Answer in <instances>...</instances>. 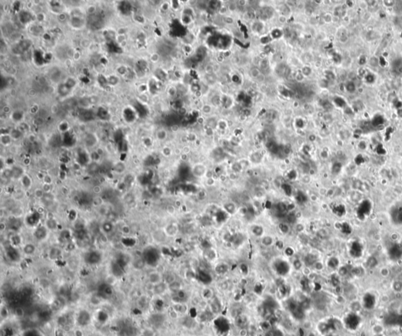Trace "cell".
<instances>
[{
    "label": "cell",
    "instance_id": "6da1fadb",
    "mask_svg": "<svg viewBox=\"0 0 402 336\" xmlns=\"http://www.w3.org/2000/svg\"><path fill=\"white\" fill-rule=\"evenodd\" d=\"M138 115L136 109L133 106H127L123 110V117L124 121L128 124H133L137 120Z\"/></svg>",
    "mask_w": 402,
    "mask_h": 336
},
{
    "label": "cell",
    "instance_id": "7a4b0ae2",
    "mask_svg": "<svg viewBox=\"0 0 402 336\" xmlns=\"http://www.w3.org/2000/svg\"><path fill=\"white\" fill-rule=\"evenodd\" d=\"M148 281L152 286L159 284L163 281V275L158 271H152L148 273Z\"/></svg>",
    "mask_w": 402,
    "mask_h": 336
},
{
    "label": "cell",
    "instance_id": "3957f363",
    "mask_svg": "<svg viewBox=\"0 0 402 336\" xmlns=\"http://www.w3.org/2000/svg\"><path fill=\"white\" fill-rule=\"evenodd\" d=\"M48 229L46 227L45 225L43 226H37L34 232V236L37 240L42 241L46 238L48 235Z\"/></svg>",
    "mask_w": 402,
    "mask_h": 336
},
{
    "label": "cell",
    "instance_id": "277c9868",
    "mask_svg": "<svg viewBox=\"0 0 402 336\" xmlns=\"http://www.w3.org/2000/svg\"><path fill=\"white\" fill-rule=\"evenodd\" d=\"M168 290V285L163 281L162 283L152 286V291L156 295H162Z\"/></svg>",
    "mask_w": 402,
    "mask_h": 336
},
{
    "label": "cell",
    "instance_id": "5b68a950",
    "mask_svg": "<svg viewBox=\"0 0 402 336\" xmlns=\"http://www.w3.org/2000/svg\"><path fill=\"white\" fill-rule=\"evenodd\" d=\"M163 231L167 236L173 237V236H175L179 232V227L175 224H168L165 226Z\"/></svg>",
    "mask_w": 402,
    "mask_h": 336
},
{
    "label": "cell",
    "instance_id": "8992f818",
    "mask_svg": "<svg viewBox=\"0 0 402 336\" xmlns=\"http://www.w3.org/2000/svg\"><path fill=\"white\" fill-rule=\"evenodd\" d=\"M44 225L48 229L49 231H54V230L57 229L58 222H57V220L54 217H48L47 219H46L45 224Z\"/></svg>",
    "mask_w": 402,
    "mask_h": 336
},
{
    "label": "cell",
    "instance_id": "52a82bcc",
    "mask_svg": "<svg viewBox=\"0 0 402 336\" xmlns=\"http://www.w3.org/2000/svg\"><path fill=\"white\" fill-rule=\"evenodd\" d=\"M33 54H34L33 58H34V61L36 63V65H42L43 64H45L46 54H44L43 52L41 51L40 49H36V50H35Z\"/></svg>",
    "mask_w": 402,
    "mask_h": 336
},
{
    "label": "cell",
    "instance_id": "ba28073f",
    "mask_svg": "<svg viewBox=\"0 0 402 336\" xmlns=\"http://www.w3.org/2000/svg\"><path fill=\"white\" fill-rule=\"evenodd\" d=\"M19 20L22 24H29L32 20V14L27 10H22L20 12Z\"/></svg>",
    "mask_w": 402,
    "mask_h": 336
},
{
    "label": "cell",
    "instance_id": "9c48e42d",
    "mask_svg": "<svg viewBox=\"0 0 402 336\" xmlns=\"http://www.w3.org/2000/svg\"><path fill=\"white\" fill-rule=\"evenodd\" d=\"M36 247L35 246L33 243H26V244L23 247V253L25 254V255L27 256H31V255H33L36 253Z\"/></svg>",
    "mask_w": 402,
    "mask_h": 336
},
{
    "label": "cell",
    "instance_id": "30bf717a",
    "mask_svg": "<svg viewBox=\"0 0 402 336\" xmlns=\"http://www.w3.org/2000/svg\"><path fill=\"white\" fill-rule=\"evenodd\" d=\"M21 182L23 188H25L26 190L30 189L31 187L32 186V179L28 175H24L21 178Z\"/></svg>",
    "mask_w": 402,
    "mask_h": 336
},
{
    "label": "cell",
    "instance_id": "8fae6325",
    "mask_svg": "<svg viewBox=\"0 0 402 336\" xmlns=\"http://www.w3.org/2000/svg\"><path fill=\"white\" fill-rule=\"evenodd\" d=\"M12 141H13V138L10 136V133L9 134H1V136H0V142L1 144L3 145V146H9L10 144H11Z\"/></svg>",
    "mask_w": 402,
    "mask_h": 336
},
{
    "label": "cell",
    "instance_id": "7c38bea8",
    "mask_svg": "<svg viewBox=\"0 0 402 336\" xmlns=\"http://www.w3.org/2000/svg\"><path fill=\"white\" fill-rule=\"evenodd\" d=\"M261 243L263 245L264 247H271L273 246L274 243H275V240H274V238L271 236H264L261 238Z\"/></svg>",
    "mask_w": 402,
    "mask_h": 336
},
{
    "label": "cell",
    "instance_id": "4fadbf2b",
    "mask_svg": "<svg viewBox=\"0 0 402 336\" xmlns=\"http://www.w3.org/2000/svg\"><path fill=\"white\" fill-rule=\"evenodd\" d=\"M251 232L257 237H262L264 234V229L260 225H254L251 227Z\"/></svg>",
    "mask_w": 402,
    "mask_h": 336
},
{
    "label": "cell",
    "instance_id": "5bb4252c",
    "mask_svg": "<svg viewBox=\"0 0 402 336\" xmlns=\"http://www.w3.org/2000/svg\"><path fill=\"white\" fill-rule=\"evenodd\" d=\"M125 170H126V166L122 161L115 163V165H114L113 167H112V171H113L115 173L118 174V175H121V174H123V172L125 171Z\"/></svg>",
    "mask_w": 402,
    "mask_h": 336
},
{
    "label": "cell",
    "instance_id": "9a60e30c",
    "mask_svg": "<svg viewBox=\"0 0 402 336\" xmlns=\"http://www.w3.org/2000/svg\"><path fill=\"white\" fill-rule=\"evenodd\" d=\"M182 283L178 280L174 281L173 283L168 284V290H171V292L173 293H177L178 291L182 290Z\"/></svg>",
    "mask_w": 402,
    "mask_h": 336
},
{
    "label": "cell",
    "instance_id": "2e32d148",
    "mask_svg": "<svg viewBox=\"0 0 402 336\" xmlns=\"http://www.w3.org/2000/svg\"><path fill=\"white\" fill-rule=\"evenodd\" d=\"M173 310L178 313H186L188 308L185 303H174Z\"/></svg>",
    "mask_w": 402,
    "mask_h": 336
},
{
    "label": "cell",
    "instance_id": "e0dca14e",
    "mask_svg": "<svg viewBox=\"0 0 402 336\" xmlns=\"http://www.w3.org/2000/svg\"><path fill=\"white\" fill-rule=\"evenodd\" d=\"M12 169V173H13V178H20L21 179L24 175H25L23 171V169L20 167H13Z\"/></svg>",
    "mask_w": 402,
    "mask_h": 336
},
{
    "label": "cell",
    "instance_id": "ac0fdd59",
    "mask_svg": "<svg viewBox=\"0 0 402 336\" xmlns=\"http://www.w3.org/2000/svg\"><path fill=\"white\" fill-rule=\"evenodd\" d=\"M71 24H72V25L74 27V28H76V29H79V28H80L81 26H83V20H82L80 17H79L78 16H75V17H72V20H71Z\"/></svg>",
    "mask_w": 402,
    "mask_h": 336
},
{
    "label": "cell",
    "instance_id": "d6986e66",
    "mask_svg": "<svg viewBox=\"0 0 402 336\" xmlns=\"http://www.w3.org/2000/svg\"><path fill=\"white\" fill-rule=\"evenodd\" d=\"M10 240L13 247H17L21 243V238L20 237V236L18 234H13V236H11V237H10Z\"/></svg>",
    "mask_w": 402,
    "mask_h": 336
},
{
    "label": "cell",
    "instance_id": "ffe728a7",
    "mask_svg": "<svg viewBox=\"0 0 402 336\" xmlns=\"http://www.w3.org/2000/svg\"><path fill=\"white\" fill-rule=\"evenodd\" d=\"M85 141L87 146L92 147L97 143V139H96V137H94V134H87V136L85 139Z\"/></svg>",
    "mask_w": 402,
    "mask_h": 336
},
{
    "label": "cell",
    "instance_id": "44dd1931",
    "mask_svg": "<svg viewBox=\"0 0 402 336\" xmlns=\"http://www.w3.org/2000/svg\"><path fill=\"white\" fill-rule=\"evenodd\" d=\"M175 280H177L176 277H175V274L172 273H168L166 274L165 276H163V281H164L167 285L173 283V282Z\"/></svg>",
    "mask_w": 402,
    "mask_h": 336
},
{
    "label": "cell",
    "instance_id": "7402d4cb",
    "mask_svg": "<svg viewBox=\"0 0 402 336\" xmlns=\"http://www.w3.org/2000/svg\"><path fill=\"white\" fill-rule=\"evenodd\" d=\"M278 229H279L280 232H281L284 235H286V234H288V232H290V227L287 223L285 222H281L280 223L279 226H278Z\"/></svg>",
    "mask_w": 402,
    "mask_h": 336
},
{
    "label": "cell",
    "instance_id": "603a6c76",
    "mask_svg": "<svg viewBox=\"0 0 402 336\" xmlns=\"http://www.w3.org/2000/svg\"><path fill=\"white\" fill-rule=\"evenodd\" d=\"M155 235H156V237H153L155 239L156 241L158 242H163L166 239V238L167 237V236L166 235V233L164 232V231H157L156 232H155Z\"/></svg>",
    "mask_w": 402,
    "mask_h": 336
},
{
    "label": "cell",
    "instance_id": "cb8c5ba5",
    "mask_svg": "<svg viewBox=\"0 0 402 336\" xmlns=\"http://www.w3.org/2000/svg\"><path fill=\"white\" fill-rule=\"evenodd\" d=\"M10 134L12 137V138H13V140H17V139H19L21 137L22 132H21L20 129H13L10 132Z\"/></svg>",
    "mask_w": 402,
    "mask_h": 336
},
{
    "label": "cell",
    "instance_id": "d4e9b609",
    "mask_svg": "<svg viewBox=\"0 0 402 336\" xmlns=\"http://www.w3.org/2000/svg\"><path fill=\"white\" fill-rule=\"evenodd\" d=\"M9 314H10V313H9L8 308L6 306L2 305L1 306V310H0V316L2 317V319H7L8 317H9Z\"/></svg>",
    "mask_w": 402,
    "mask_h": 336
},
{
    "label": "cell",
    "instance_id": "484cf974",
    "mask_svg": "<svg viewBox=\"0 0 402 336\" xmlns=\"http://www.w3.org/2000/svg\"><path fill=\"white\" fill-rule=\"evenodd\" d=\"M23 118V113L21 111L17 110L12 113V120L15 122H20Z\"/></svg>",
    "mask_w": 402,
    "mask_h": 336
},
{
    "label": "cell",
    "instance_id": "4316f807",
    "mask_svg": "<svg viewBox=\"0 0 402 336\" xmlns=\"http://www.w3.org/2000/svg\"><path fill=\"white\" fill-rule=\"evenodd\" d=\"M13 313H14V316L17 317V318H19V319H21V318L25 317V310L21 307L15 308Z\"/></svg>",
    "mask_w": 402,
    "mask_h": 336
},
{
    "label": "cell",
    "instance_id": "83f0119b",
    "mask_svg": "<svg viewBox=\"0 0 402 336\" xmlns=\"http://www.w3.org/2000/svg\"><path fill=\"white\" fill-rule=\"evenodd\" d=\"M93 205L95 206V207H100L101 206H103V203H104V200L102 199V198L100 196H95L94 198L93 199Z\"/></svg>",
    "mask_w": 402,
    "mask_h": 336
},
{
    "label": "cell",
    "instance_id": "f1b7e54d",
    "mask_svg": "<svg viewBox=\"0 0 402 336\" xmlns=\"http://www.w3.org/2000/svg\"><path fill=\"white\" fill-rule=\"evenodd\" d=\"M34 196L36 199H43L44 196H45V192H44V191L43 190L42 188H36L34 192Z\"/></svg>",
    "mask_w": 402,
    "mask_h": 336
},
{
    "label": "cell",
    "instance_id": "f546056e",
    "mask_svg": "<svg viewBox=\"0 0 402 336\" xmlns=\"http://www.w3.org/2000/svg\"><path fill=\"white\" fill-rule=\"evenodd\" d=\"M346 90L347 91L349 92V93H353V92L356 90V85L354 84V83L353 82H347L345 86Z\"/></svg>",
    "mask_w": 402,
    "mask_h": 336
},
{
    "label": "cell",
    "instance_id": "4dcf8cb0",
    "mask_svg": "<svg viewBox=\"0 0 402 336\" xmlns=\"http://www.w3.org/2000/svg\"><path fill=\"white\" fill-rule=\"evenodd\" d=\"M167 134L164 130H159L156 132V137H157L158 140L159 141H163L165 140L167 138Z\"/></svg>",
    "mask_w": 402,
    "mask_h": 336
},
{
    "label": "cell",
    "instance_id": "1f68e13d",
    "mask_svg": "<svg viewBox=\"0 0 402 336\" xmlns=\"http://www.w3.org/2000/svg\"><path fill=\"white\" fill-rule=\"evenodd\" d=\"M59 130H60V131H61V132L64 134L68 132L69 126H68V123H66V122H62V123L59 125Z\"/></svg>",
    "mask_w": 402,
    "mask_h": 336
},
{
    "label": "cell",
    "instance_id": "d6a6232c",
    "mask_svg": "<svg viewBox=\"0 0 402 336\" xmlns=\"http://www.w3.org/2000/svg\"><path fill=\"white\" fill-rule=\"evenodd\" d=\"M97 116H99V117L101 118V119H104V117L108 116V112H107L106 109H104L103 108H100L98 111H97Z\"/></svg>",
    "mask_w": 402,
    "mask_h": 336
},
{
    "label": "cell",
    "instance_id": "836d02e7",
    "mask_svg": "<svg viewBox=\"0 0 402 336\" xmlns=\"http://www.w3.org/2000/svg\"><path fill=\"white\" fill-rule=\"evenodd\" d=\"M42 188L45 193H51L52 190H53V186H52V185L44 184L43 183Z\"/></svg>",
    "mask_w": 402,
    "mask_h": 336
},
{
    "label": "cell",
    "instance_id": "e575fe53",
    "mask_svg": "<svg viewBox=\"0 0 402 336\" xmlns=\"http://www.w3.org/2000/svg\"><path fill=\"white\" fill-rule=\"evenodd\" d=\"M167 212L170 215H174L176 212V207L172 204H169L168 206L167 207Z\"/></svg>",
    "mask_w": 402,
    "mask_h": 336
},
{
    "label": "cell",
    "instance_id": "d590c367",
    "mask_svg": "<svg viewBox=\"0 0 402 336\" xmlns=\"http://www.w3.org/2000/svg\"><path fill=\"white\" fill-rule=\"evenodd\" d=\"M106 283L109 285H114L116 283V278L114 276H108L106 278Z\"/></svg>",
    "mask_w": 402,
    "mask_h": 336
},
{
    "label": "cell",
    "instance_id": "8d00e7d4",
    "mask_svg": "<svg viewBox=\"0 0 402 336\" xmlns=\"http://www.w3.org/2000/svg\"><path fill=\"white\" fill-rule=\"evenodd\" d=\"M92 192L94 195H97V196H99L101 192H102V188L101 187L100 185H95L94 186L93 188H92Z\"/></svg>",
    "mask_w": 402,
    "mask_h": 336
},
{
    "label": "cell",
    "instance_id": "74e56055",
    "mask_svg": "<svg viewBox=\"0 0 402 336\" xmlns=\"http://www.w3.org/2000/svg\"><path fill=\"white\" fill-rule=\"evenodd\" d=\"M293 267H294L296 270H301L302 267V262L299 260V259H295V260H294V262H293Z\"/></svg>",
    "mask_w": 402,
    "mask_h": 336
},
{
    "label": "cell",
    "instance_id": "f35d334b",
    "mask_svg": "<svg viewBox=\"0 0 402 336\" xmlns=\"http://www.w3.org/2000/svg\"><path fill=\"white\" fill-rule=\"evenodd\" d=\"M43 199L44 200H46V202L50 203V202H53V200H54V196L52 194V192L51 193H45V196H44Z\"/></svg>",
    "mask_w": 402,
    "mask_h": 336
},
{
    "label": "cell",
    "instance_id": "ab89813d",
    "mask_svg": "<svg viewBox=\"0 0 402 336\" xmlns=\"http://www.w3.org/2000/svg\"><path fill=\"white\" fill-rule=\"evenodd\" d=\"M43 181L44 184H48V185H52L53 184V179H52L51 176H49L48 175H44V178L43 179Z\"/></svg>",
    "mask_w": 402,
    "mask_h": 336
},
{
    "label": "cell",
    "instance_id": "60d3db41",
    "mask_svg": "<svg viewBox=\"0 0 402 336\" xmlns=\"http://www.w3.org/2000/svg\"><path fill=\"white\" fill-rule=\"evenodd\" d=\"M73 336H85V333L82 329L76 328L73 331Z\"/></svg>",
    "mask_w": 402,
    "mask_h": 336
},
{
    "label": "cell",
    "instance_id": "b9f144b4",
    "mask_svg": "<svg viewBox=\"0 0 402 336\" xmlns=\"http://www.w3.org/2000/svg\"><path fill=\"white\" fill-rule=\"evenodd\" d=\"M131 229L129 226H123V228H122V232L123 234H125V235H128V234L131 233Z\"/></svg>",
    "mask_w": 402,
    "mask_h": 336
},
{
    "label": "cell",
    "instance_id": "7bdbcfd3",
    "mask_svg": "<svg viewBox=\"0 0 402 336\" xmlns=\"http://www.w3.org/2000/svg\"><path fill=\"white\" fill-rule=\"evenodd\" d=\"M6 229H7V225H6V222H1V223H0V232L2 233V232L6 231Z\"/></svg>",
    "mask_w": 402,
    "mask_h": 336
},
{
    "label": "cell",
    "instance_id": "ee69618b",
    "mask_svg": "<svg viewBox=\"0 0 402 336\" xmlns=\"http://www.w3.org/2000/svg\"><path fill=\"white\" fill-rule=\"evenodd\" d=\"M144 144L146 147H149L152 145V140L148 137H145L144 138Z\"/></svg>",
    "mask_w": 402,
    "mask_h": 336
},
{
    "label": "cell",
    "instance_id": "f6af8a7d",
    "mask_svg": "<svg viewBox=\"0 0 402 336\" xmlns=\"http://www.w3.org/2000/svg\"><path fill=\"white\" fill-rule=\"evenodd\" d=\"M163 154L165 156H169L171 154V150L169 148H164L163 149Z\"/></svg>",
    "mask_w": 402,
    "mask_h": 336
},
{
    "label": "cell",
    "instance_id": "bcb514c9",
    "mask_svg": "<svg viewBox=\"0 0 402 336\" xmlns=\"http://www.w3.org/2000/svg\"><path fill=\"white\" fill-rule=\"evenodd\" d=\"M378 64V59L376 58V57H372V58L370 59V65H372V66H376Z\"/></svg>",
    "mask_w": 402,
    "mask_h": 336
},
{
    "label": "cell",
    "instance_id": "7dc6e473",
    "mask_svg": "<svg viewBox=\"0 0 402 336\" xmlns=\"http://www.w3.org/2000/svg\"><path fill=\"white\" fill-rule=\"evenodd\" d=\"M214 181L212 178H208V180H207V185H214Z\"/></svg>",
    "mask_w": 402,
    "mask_h": 336
},
{
    "label": "cell",
    "instance_id": "c3c4849f",
    "mask_svg": "<svg viewBox=\"0 0 402 336\" xmlns=\"http://www.w3.org/2000/svg\"><path fill=\"white\" fill-rule=\"evenodd\" d=\"M316 199H317V196H315V195H312V196H310V199H311L313 202L316 201Z\"/></svg>",
    "mask_w": 402,
    "mask_h": 336
},
{
    "label": "cell",
    "instance_id": "681fc988",
    "mask_svg": "<svg viewBox=\"0 0 402 336\" xmlns=\"http://www.w3.org/2000/svg\"><path fill=\"white\" fill-rule=\"evenodd\" d=\"M366 79H367V80H368V82H372V81H373V80H374V79L372 78V76H371V77H370V76H369V77H367Z\"/></svg>",
    "mask_w": 402,
    "mask_h": 336
}]
</instances>
